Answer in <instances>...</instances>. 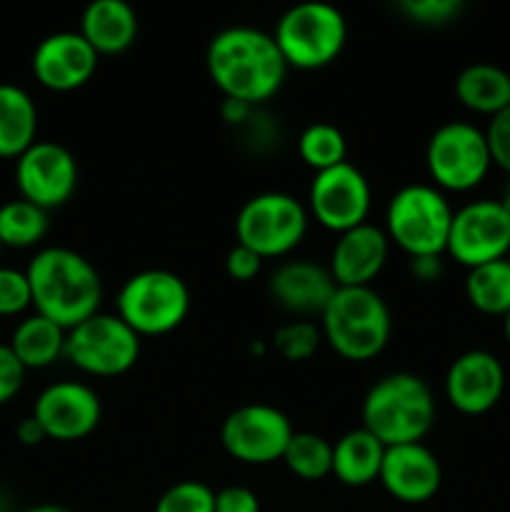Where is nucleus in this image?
I'll use <instances>...</instances> for the list:
<instances>
[{
	"label": "nucleus",
	"instance_id": "41",
	"mask_svg": "<svg viewBox=\"0 0 510 512\" xmlns=\"http://www.w3.org/2000/svg\"><path fill=\"white\" fill-rule=\"evenodd\" d=\"M23 512H73V510L63 508V505L45 503V505H33V508H28V510H23Z\"/></svg>",
	"mask_w": 510,
	"mask_h": 512
},
{
	"label": "nucleus",
	"instance_id": "23",
	"mask_svg": "<svg viewBox=\"0 0 510 512\" xmlns=\"http://www.w3.org/2000/svg\"><path fill=\"white\" fill-rule=\"evenodd\" d=\"M38 140V105L25 88L0 83V158L18 160Z\"/></svg>",
	"mask_w": 510,
	"mask_h": 512
},
{
	"label": "nucleus",
	"instance_id": "20",
	"mask_svg": "<svg viewBox=\"0 0 510 512\" xmlns=\"http://www.w3.org/2000/svg\"><path fill=\"white\" fill-rule=\"evenodd\" d=\"M390 258V240L375 223L340 233L330 250L328 270L338 288H373V280L383 273Z\"/></svg>",
	"mask_w": 510,
	"mask_h": 512
},
{
	"label": "nucleus",
	"instance_id": "4",
	"mask_svg": "<svg viewBox=\"0 0 510 512\" xmlns=\"http://www.w3.org/2000/svg\"><path fill=\"white\" fill-rule=\"evenodd\" d=\"M323 343L350 363L378 358L393 335V315L373 288H338L318 318Z\"/></svg>",
	"mask_w": 510,
	"mask_h": 512
},
{
	"label": "nucleus",
	"instance_id": "8",
	"mask_svg": "<svg viewBox=\"0 0 510 512\" xmlns=\"http://www.w3.org/2000/svg\"><path fill=\"white\" fill-rule=\"evenodd\" d=\"M308 208L295 195L270 190L243 203L235 215V238L263 260H283L308 235Z\"/></svg>",
	"mask_w": 510,
	"mask_h": 512
},
{
	"label": "nucleus",
	"instance_id": "29",
	"mask_svg": "<svg viewBox=\"0 0 510 512\" xmlns=\"http://www.w3.org/2000/svg\"><path fill=\"white\" fill-rule=\"evenodd\" d=\"M298 155L310 170L323 173L340 163H348V140L333 123H310L298 135Z\"/></svg>",
	"mask_w": 510,
	"mask_h": 512
},
{
	"label": "nucleus",
	"instance_id": "3",
	"mask_svg": "<svg viewBox=\"0 0 510 512\" xmlns=\"http://www.w3.org/2000/svg\"><path fill=\"white\" fill-rule=\"evenodd\" d=\"M438 405L430 385L415 373H388L370 385L360 418L385 448L423 443L435 425Z\"/></svg>",
	"mask_w": 510,
	"mask_h": 512
},
{
	"label": "nucleus",
	"instance_id": "9",
	"mask_svg": "<svg viewBox=\"0 0 510 512\" xmlns=\"http://www.w3.org/2000/svg\"><path fill=\"white\" fill-rule=\"evenodd\" d=\"M425 168L443 193H470L493 168L485 130L465 120H450L435 128L425 145Z\"/></svg>",
	"mask_w": 510,
	"mask_h": 512
},
{
	"label": "nucleus",
	"instance_id": "7",
	"mask_svg": "<svg viewBox=\"0 0 510 512\" xmlns=\"http://www.w3.org/2000/svg\"><path fill=\"white\" fill-rule=\"evenodd\" d=\"M273 40L288 70H323L343 53L348 20L335 5L300 3L280 15Z\"/></svg>",
	"mask_w": 510,
	"mask_h": 512
},
{
	"label": "nucleus",
	"instance_id": "37",
	"mask_svg": "<svg viewBox=\"0 0 510 512\" xmlns=\"http://www.w3.org/2000/svg\"><path fill=\"white\" fill-rule=\"evenodd\" d=\"M215 512H260V498L245 485H228L215 493Z\"/></svg>",
	"mask_w": 510,
	"mask_h": 512
},
{
	"label": "nucleus",
	"instance_id": "12",
	"mask_svg": "<svg viewBox=\"0 0 510 512\" xmlns=\"http://www.w3.org/2000/svg\"><path fill=\"white\" fill-rule=\"evenodd\" d=\"M308 215H313L320 228L340 235L358 225L368 223L373 208V190L368 178L353 163H340L335 168L315 173L308 190Z\"/></svg>",
	"mask_w": 510,
	"mask_h": 512
},
{
	"label": "nucleus",
	"instance_id": "28",
	"mask_svg": "<svg viewBox=\"0 0 510 512\" xmlns=\"http://www.w3.org/2000/svg\"><path fill=\"white\" fill-rule=\"evenodd\" d=\"M280 463L300 480H323L333 473V443L310 430H295Z\"/></svg>",
	"mask_w": 510,
	"mask_h": 512
},
{
	"label": "nucleus",
	"instance_id": "31",
	"mask_svg": "<svg viewBox=\"0 0 510 512\" xmlns=\"http://www.w3.org/2000/svg\"><path fill=\"white\" fill-rule=\"evenodd\" d=\"M153 512H215V490L200 480H180L160 495Z\"/></svg>",
	"mask_w": 510,
	"mask_h": 512
},
{
	"label": "nucleus",
	"instance_id": "42",
	"mask_svg": "<svg viewBox=\"0 0 510 512\" xmlns=\"http://www.w3.org/2000/svg\"><path fill=\"white\" fill-rule=\"evenodd\" d=\"M498 203L503 205V210H505V213L510 215V178L505 180L503 190H500V198H498Z\"/></svg>",
	"mask_w": 510,
	"mask_h": 512
},
{
	"label": "nucleus",
	"instance_id": "1",
	"mask_svg": "<svg viewBox=\"0 0 510 512\" xmlns=\"http://www.w3.org/2000/svg\"><path fill=\"white\" fill-rule=\"evenodd\" d=\"M205 68L223 98L243 100L253 108L273 100L288 75L273 33L250 25H233L215 33L205 50Z\"/></svg>",
	"mask_w": 510,
	"mask_h": 512
},
{
	"label": "nucleus",
	"instance_id": "39",
	"mask_svg": "<svg viewBox=\"0 0 510 512\" xmlns=\"http://www.w3.org/2000/svg\"><path fill=\"white\" fill-rule=\"evenodd\" d=\"M255 110H258V108H253V105L243 103V100L223 98V103H220V118H223L225 123L230 125V128L240 130L245 123H248L250 118H253Z\"/></svg>",
	"mask_w": 510,
	"mask_h": 512
},
{
	"label": "nucleus",
	"instance_id": "26",
	"mask_svg": "<svg viewBox=\"0 0 510 512\" xmlns=\"http://www.w3.org/2000/svg\"><path fill=\"white\" fill-rule=\"evenodd\" d=\"M465 298L478 313L505 318L510 313V258L468 270Z\"/></svg>",
	"mask_w": 510,
	"mask_h": 512
},
{
	"label": "nucleus",
	"instance_id": "5",
	"mask_svg": "<svg viewBox=\"0 0 510 512\" xmlns=\"http://www.w3.org/2000/svg\"><path fill=\"white\" fill-rule=\"evenodd\" d=\"M453 205L433 183H410L395 190L385 208V235L408 258L445 255L453 225Z\"/></svg>",
	"mask_w": 510,
	"mask_h": 512
},
{
	"label": "nucleus",
	"instance_id": "15",
	"mask_svg": "<svg viewBox=\"0 0 510 512\" xmlns=\"http://www.w3.org/2000/svg\"><path fill=\"white\" fill-rule=\"evenodd\" d=\"M30 415L43 425L48 440L78 443L95 433L103 420V403L88 383L58 380L40 390Z\"/></svg>",
	"mask_w": 510,
	"mask_h": 512
},
{
	"label": "nucleus",
	"instance_id": "17",
	"mask_svg": "<svg viewBox=\"0 0 510 512\" xmlns=\"http://www.w3.org/2000/svg\"><path fill=\"white\" fill-rule=\"evenodd\" d=\"M445 400L463 415H485L505 393V368L488 350H468L445 373Z\"/></svg>",
	"mask_w": 510,
	"mask_h": 512
},
{
	"label": "nucleus",
	"instance_id": "13",
	"mask_svg": "<svg viewBox=\"0 0 510 512\" xmlns=\"http://www.w3.org/2000/svg\"><path fill=\"white\" fill-rule=\"evenodd\" d=\"M445 253L468 270L508 258L510 215L498 198H480L455 210Z\"/></svg>",
	"mask_w": 510,
	"mask_h": 512
},
{
	"label": "nucleus",
	"instance_id": "32",
	"mask_svg": "<svg viewBox=\"0 0 510 512\" xmlns=\"http://www.w3.org/2000/svg\"><path fill=\"white\" fill-rule=\"evenodd\" d=\"M398 10L410 23L440 28V25L453 23L463 13V3L460 0H403Z\"/></svg>",
	"mask_w": 510,
	"mask_h": 512
},
{
	"label": "nucleus",
	"instance_id": "6",
	"mask_svg": "<svg viewBox=\"0 0 510 512\" xmlns=\"http://www.w3.org/2000/svg\"><path fill=\"white\" fill-rule=\"evenodd\" d=\"M190 303V288L178 273L148 268L120 285L115 315L140 338H160L185 323Z\"/></svg>",
	"mask_w": 510,
	"mask_h": 512
},
{
	"label": "nucleus",
	"instance_id": "35",
	"mask_svg": "<svg viewBox=\"0 0 510 512\" xmlns=\"http://www.w3.org/2000/svg\"><path fill=\"white\" fill-rule=\"evenodd\" d=\"M25 373H28V370H25L23 363L15 358L10 345L0 343V405L10 403V400L23 390Z\"/></svg>",
	"mask_w": 510,
	"mask_h": 512
},
{
	"label": "nucleus",
	"instance_id": "45",
	"mask_svg": "<svg viewBox=\"0 0 510 512\" xmlns=\"http://www.w3.org/2000/svg\"><path fill=\"white\" fill-rule=\"evenodd\" d=\"M508 258H510V253H508Z\"/></svg>",
	"mask_w": 510,
	"mask_h": 512
},
{
	"label": "nucleus",
	"instance_id": "2",
	"mask_svg": "<svg viewBox=\"0 0 510 512\" xmlns=\"http://www.w3.org/2000/svg\"><path fill=\"white\" fill-rule=\"evenodd\" d=\"M33 295V310L60 328L73 330L100 313L103 280L83 253L63 245H48L25 268Z\"/></svg>",
	"mask_w": 510,
	"mask_h": 512
},
{
	"label": "nucleus",
	"instance_id": "38",
	"mask_svg": "<svg viewBox=\"0 0 510 512\" xmlns=\"http://www.w3.org/2000/svg\"><path fill=\"white\" fill-rule=\"evenodd\" d=\"M443 255H423V258H410V275L420 283H435L443 275Z\"/></svg>",
	"mask_w": 510,
	"mask_h": 512
},
{
	"label": "nucleus",
	"instance_id": "24",
	"mask_svg": "<svg viewBox=\"0 0 510 512\" xmlns=\"http://www.w3.org/2000/svg\"><path fill=\"white\" fill-rule=\"evenodd\" d=\"M455 98L470 113L493 118L510 108V73L493 63L468 65L455 78Z\"/></svg>",
	"mask_w": 510,
	"mask_h": 512
},
{
	"label": "nucleus",
	"instance_id": "21",
	"mask_svg": "<svg viewBox=\"0 0 510 512\" xmlns=\"http://www.w3.org/2000/svg\"><path fill=\"white\" fill-rule=\"evenodd\" d=\"M78 33L103 55H123L138 40V13L125 0H93L80 15Z\"/></svg>",
	"mask_w": 510,
	"mask_h": 512
},
{
	"label": "nucleus",
	"instance_id": "27",
	"mask_svg": "<svg viewBox=\"0 0 510 512\" xmlns=\"http://www.w3.org/2000/svg\"><path fill=\"white\" fill-rule=\"evenodd\" d=\"M50 230L48 210L23 198L0 205V245L3 248L28 250L43 243Z\"/></svg>",
	"mask_w": 510,
	"mask_h": 512
},
{
	"label": "nucleus",
	"instance_id": "25",
	"mask_svg": "<svg viewBox=\"0 0 510 512\" xmlns=\"http://www.w3.org/2000/svg\"><path fill=\"white\" fill-rule=\"evenodd\" d=\"M65 338L68 330L33 313L15 325L8 345L25 370H45L65 358Z\"/></svg>",
	"mask_w": 510,
	"mask_h": 512
},
{
	"label": "nucleus",
	"instance_id": "19",
	"mask_svg": "<svg viewBox=\"0 0 510 512\" xmlns=\"http://www.w3.org/2000/svg\"><path fill=\"white\" fill-rule=\"evenodd\" d=\"M378 483L393 500L405 505H423L438 495L443 485V468L425 443L385 448Z\"/></svg>",
	"mask_w": 510,
	"mask_h": 512
},
{
	"label": "nucleus",
	"instance_id": "43",
	"mask_svg": "<svg viewBox=\"0 0 510 512\" xmlns=\"http://www.w3.org/2000/svg\"><path fill=\"white\" fill-rule=\"evenodd\" d=\"M503 333H505V340H508V345H510V313L503 318Z\"/></svg>",
	"mask_w": 510,
	"mask_h": 512
},
{
	"label": "nucleus",
	"instance_id": "18",
	"mask_svg": "<svg viewBox=\"0 0 510 512\" xmlns=\"http://www.w3.org/2000/svg\"><path fill=\"white\" fill-rule=\"evenodd\" d=\"M335 290L338 285L328 265L308 258L283 260L268 278V293L273 303L298 320L320 318Z\"/></svg>",
	"mask_w": 510,
	"mask_h": 512
},
{
	"label": "nucleus",
	"instance_id": "33",
	"mask_svg": "<svg viewBox=\"0 0 510 512\" xmlns=\"http://www.w3.org/2000/svg\"><path fill=\"white\" fill-rule=\"evenodd\" d=\"M33 308V295L25 270L0 265V318H15Z\"/></svg>",
	"mask_w": 510,
	"mask_h": 512
},
{
	"label": "nucleus",
	"instance_id": "44",
	"mask_svg": "<svg viewBox=\"0 0 510 512\" xmlns=\"http://www.w3.org/2000/svg\"><path fill=\"white\" fill-rule=\"evenodd\" d=\"M0 250H3V245H0Z\"/></svg>",
	"mask_w": 510,
	"mask_h": 512
},
{
	"label": "nucleus",
	"instance_id": "10",
	"mask_svg": "<svg viewBox=\"0 0 510 512\" xmlns=\"http://www.w3.org/2000/svg\"><path fill=\"white\" fill-rule=\"evenodd\" d=\"M143 338L115 313H95L68 330L65 360L90 378H118L140 360Z\"/></svg>",
	"mask_w": 510,
	"mask_h": 512
},
{
	"label": "nucleus",
	"instance_id": "30",
	"mask_svg": "<svg viewBox=\"0 0 510 512\" xmlns=\"http://www.w3.org/2000/svg\"><path fill=\"white\" fill-rule=\"evenodd\" d=\"M323 345L320 325L313 320H288L273 333V348L288 363H305Z\"/></svg>",
	"mask_w": 510,
	"mask_h": 512
},
{
	"label": "nucleus",
	"instance_id": "22",
	"mask_svg": "<svg viewBox=\"0 0 510 512\" xmlns=\"http://www.w3.org/2000/svg\"><path fill=\"white\" fill-rule=\"evenodd\" d=\"M385 445L373 433L360 425L340 435L333 445V473L335 480L348 488H365L380 478Z\"/></svg>",
	"mask_w": 510,
	"mask_h": 512
},
{
	"label": "nucleus",
	"instance_id": "16",
	"mask_svg": "<svg viewBox=\"0 0 510 512\" xmlns=\"http://www.w3.org/2000/svg\"><path fill=\"white\" fill-rule=\"evenodd\" d=\"M100 55L88 45L78 30L50 33L35 45L33 68L35 80L53 93H73L88 85L98 70Z\"/></svg>",
	"mask_w": 510,
	"mask_h": 512
},
{
	"label": "nucleus",
	"instance_id": "11",
	"mask_svg": "<svg viewBox=\"0 0 510 512\" xmlns=\"http://www.w3.org/2000/svg\"><path fill=\"white\" fill-rule=\"evenodd\" d=\"M293 433V423L283 410L268 403H248L223 420L220 445L243 465H273L283 460Z\"/></svg>",
	"mask_w": 510,
	"mask_h": 512
},
{
	"label": "nucleus",
	"instance_id": "14",
	"mask_svg": "<svg viewBox=\"0 0 510 512\" xmlns=\"http://www.w3.org/2000/svg\"><path fill=\"white\" fill-rule=\"evenodd\" d=\"M15 185L20 198L48 213L63 208L78 190V160L55 140H35L15 160Z\"/></svg>",
	"mask_w": 510,
	"mask_h": 512
},
{
	"label": "nucleus",
	"instance_id": "36",
	"mask_svg": "<svg viewBox=\"0 0 510 512\" xmlns=\"http://www.w3.org/2000/svg\"><path fill=\"white\" fill-rule=\"evenodd\" d=\"M265 260L260 255H255L253 250H248L245 245L235 243V248H230V253L225 255V273L235 283H250L260 275Z\"/></svg>",
	"mask_w": 510,
	"mask_h": 512
},
{
	"label": "nucleus",
	"instance_id": "34",
	"mask_svg": "<svg viewBox=\"0 0 510 512\" xmlns=\"http://www.w3.org/2000/svg\"><path fill=\"white\" fill-rule=\"evenodd\" d=\"M485 140H488L493 165H498L510 178V108L490 118L488 128H485Z\"/></svg>",
	"mask_w": 510,
	"mask_h": 512
},
{
	"label": "nucleus",
	"instance_id": "40",
	"mask_svg": "<svg viewBox=\"0 0 510 512\" xmlns=\"http://www.w3.org/2000/svg\"><path fill=\"white\" fill-rule=\"evenodd\" d=\"M15 438H18L23 445H28V448H35V445L45 443L48 435H45L43 425H40L33 415H28V418L20 420L18 428H15Z\"/></svg>",
	"mask_w": 510,
	"mask_h": 512
}]
</instances>
